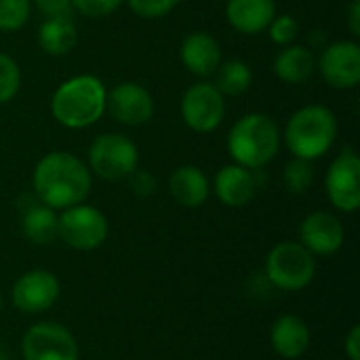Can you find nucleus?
<instances>
[{
  "label": "nucleus",
  "mask_w": 360,
  "mask_h": 360,
  "mask_svg": "<svg viewBox=\"0 0 360 360\" xmlns=\"http://www.w3.org/2000/svg\"><path fill=\"white\" fill-rule=\"evenodd\" d=\"M329 200L342 211H356L360 207V160L352 150L342 152L329 167L327 179Z\"/></svg>",
  "instance_id": "nucleus-10"
},
{
  "label": "nucleus",
  "mask_w": 360,
  "mask_h": 360,
  "mask_svg": "<svg viewBox=\"0 0 360 360\" xmlns=\"http://www.w3.org/2000/svg\"><path fill=\"white\" fill-rule=\"evenodd\" d=\"M34 194L51 209H68L91 192V173L86 165L68 152H51L34 169Z\"/></svg>",
  "instance_id": "nucleus-1"
},
{
  "label": "nucleus",
  "mask_w": 360,
  "mask_h": 360,
  "mask_svg": "<svg viewBox=\"0 0 360 360\" xmlns=\"http://www.w3.org/2000/svg\"><path fill=\"white\" fill-rule=\"evenodd\" d=\"M283 179H285V188H287L291 194H304L306 190H310V186H312V181H314L312 160L295 158V160L287 162Z\"/></svg>",
  "instance_id": "nucleus-24"
},
{
  "label": "nucleus",
  "mask_w": 360,
  "mask_h": 360,
  "mask_svg": "<svg viewBox=\"0 0 360 360\" xmlns=\"http://www.w3.org/2000/svg\"><path fill=\"white\" fill-rule=\"evenodd\" d=\"M78 32L72 21V15L49 17L38 30V42L49 55H65L76 46Z\"/></svg>",
  "instance_id": "nucleus-21"
},
{
  "label": "nucleus",
  "mask_w": 360,
  "mask_h": 360,
  "mask_svg": "<svg viewBox=\"0 0 360 360\" xmlns=\"http://www.w3.org/2000/svg\"><path fill=\"white\" fill-rule=\"evenodd\" d=\"M302 245L310 253L319 255H331L344 245V228L340 219L331 213L316 211L308 215L300 228Z\"/></svg>",
  "instance_id": "nucleus-14"
},
{
  "label": "nucleus",
  "mask_w": 360,
  "mask_h": 360,
  "mask_svg": "<svg viewBox=\"0 0 360 360\" xmlns=\"http://www.w3.org/2000/svg\"><path fill=\"white\" fill-rule=\"evenodd\" d=\"M23 360H78V344L74 335L57 323H38L21 344Z\"/></svg>",
  "instance_id": "nucleus-8"
},
{
  "label": "nucleus",
  "mask_w": 360,
  "mask_h": 360,
  "mask_svg": "<svg viewBox=\"0 0 360 360\" xmlns=\"http://www.w3.org/2000/svg\"><path fill=\"white\" fill-rule=\"evenodd\" d=\"M21 230L23 236L34 245H49L57 238V215L55 209L36 202L27 211L21 213Z\"/></svg>",
  "instance_id": "nucleus-22"
},
{
  "label": "nucleus",
  "mask_w": 360,
  "mask_h": 360,
  "mask_svg": "<svg viewBox=\"0 0 360 360\" xmlns=\"http://www.w3.org/2000/svg\"><path fill=\"white\" fill-rule=\"evenodd\" d=\"M135 15L143 19H158L175 8L179 0H127Z\"/></svg>",
  "instance_id": "nucleus-28"
},
{
  "label": "nucleus",
  "mask_w": 360,
  "mask_h": 360,
  "mask_svg": "<svg viewBox=\"0 0 360 360\" xmlns=\"http://www.w3.org/2000/svg\"><path fill=\"white\" fill-rule=\"evenodd\" d=\"M0 308H2V297H0Z\"/></svg>",
  "instance_id": "nucleus-35"
},
{
  "label": "nucleus",
  "mask_w": 360,
  "mask_h": 360,
  "mask_svg": "<svg viewBox=\"0 0 360 360\" xmlns=\"http://www.w3.org/2000/svg\"><path fill=\"white\" fill-rule=\"evenodd\" d=\"M274 13V0H228L226 4L230 25L243 34H259L272 23Z\"/></svg>",
  "instance_id": "nucleus-16"
},
{
  "label": "nucleus",
  "mask_w": 360,
  "mask_h": 360,
  "mask_svg": "<svg viewBox=\"0 0 360 360\" xmlns=\"http://www.w3.org/2000/svg\"><path fill=\"white\" fill-rule=\"evenodd\" d=\"M257 190L251 169L240 165L224 167L215 177V194L228 207H245Z\"/></svg>",
  "instance_id": "nucleus-17"
},
{
  "label": "nucleus",
  "mask_w": 360,
  "mask_h": 360,
  "mask_svg": "<svg viewBox=\"0 0 360 360\" xmlns=\"http://www.w3.org/2000/svg\"><path fill=\"white\" fill-rule=\"evenodd\" d=\"M268 27H270V38L276 44H291L300 34V23L291 15H281L272 19Z\"/></svg>",
  "instance_id": "nucleus-27"
},
{
  "label": "nucleus",
  "mask_w": 360,
  "mask_h": 360,
  "mask_svg": "<svg viewBox=\"0 0 360 360\" xmlns=\"http://www.w3.org/2000/svg\"><path fill=\"white\" fill-rule=\"evenodd\" d=\"M30 17V0H0V30L15 32Z\"/></svg>",
  "instance_id": "nucleus-25"
},
{
  "label": "nucleus",
  "mask_w": 360,
  "mask_h": 360,
  "mask_svg": "<svg viewBox=\"0 0 360 360\" xmlns=\"http://www.w3.org/2000/svg\"><path fill=\"white\" fill-rule=\"evenodd\" d=\"M105 108L112 118L127 127L143 124L154 114V101L150 93L137 82H120L105 97Z\"/></svg>",
  "instance_id": "nucleus-13"
},
{
  "label": "nucleus",
  "mask_w": 360,
  "mask_h": 360,
  "mask_svg": "<svg viewBox=\"0 0 360 360\" xmlns=\"http://www.w3.org/2000/svg\"><path fill=\"white\" fill-rule=\"evenodd\" d=\"M21 84L19 65L4 53H0V103L11 101Z\"/></svg>",
  "instance_id": "nucleus-26"
},
{
  "label": "nucleus",
  "mask_w": 360,
  "mask_h": 360,
  "mask_svg": "<svg viewBox=\"0 0 360 360\" xmlns=\"http://www.w3.org/2000/svg\"><path fill=\"white\" fill-rule=\"evenodd\" d=\"M314 257L300 243H281L276 245L266 259V274L272 285L285 291H297L310 285L314 278Z\"/></svg>",
  "instance_id": "nucleus-5"
},
{
  "label": "nucleus",
  "mask_w": 360,
  "mask_h": 360,
  "mask_svg": "<svg viewBox=\"0 0 360 360\" xmlns=\"http://www.w3.org/2000/svg\"><path fill=\"white\" fill-rule=\"evenodd\" d=\"M226 116L224 95L215 84H192L181 99V118L196 133H209L221 124Z\"/></svg>",
  "instance_id": "nucleus-9"
},
{
  "label": "nucleus",
  "mask_w": 360,
  "mask_h": 360,
  "mask_svg": "<svg viewBox=\"0 0 360 360\" xmlns=\"http://www.w3.org/2000/svg\"><path fill=\"white\" fill-rule=\"evenodd\" d=\"M281 131L278 124L266 114L243 116L228 135V150L236 165L247 169L266 167L278 152Z\"/></svg>",
  "instance_id": "nucleus-3"
},
{
  "label": "nucleus",
  "mask_w": 360,
  "mask_h": 360,
  "mask_svg": "<svg viewBox=\"0 0 360 360\" xmlns=\"http://www.w3.org/2000/svg\"><path fill=\"white\" fill-rule=\"evenodd\" d=\"M348 27L354 36H360V0H352L348 8Z\"/></svg>",
  "instance_id": "nucleus-33"
},
{
  "label": "nucleus",
  "mask_w": 360,
  "mask_h": 360,
  "mask_svg": "<svg viewBox=\"0 0 360 360\" xmlns=\"http://www.w3.org/2000/svg\"><path fill=\"white\" fill-rule=\"evenodd\" d=\"M270 342L276 354L285 359H297L310 346V329L300 316L285 314L274 323Z\"/></svg>",
  "instance_id": "nucleus-18"
},
{
  "label": "nucleus",
  "mask_w": 360,
  "mask_h": 360,
  "mask_svg": "<svg viewBox=\"0 0 360 360\" xmlns=\"http://www.w3.org/2000/svg\"><path fill=\"white\" fill-rule=\"evenodd\" d=\"M105 86L91 74L65 80L51 99L53 118L68 129H84L95 124L105 112Z\"/></svg>",
  "instance_id": "nucleus-2"
},
{
  "label": "nucleus",
  "mask_w": 360,
  "mask_h": 360,
  "mask_svg": "<svg viewBox=\"0 0 360 360\" xmlns=\"http://www.w3.org/2000/svg\"><path fill=\"white\" fill-rule=\"evenodd\" d=\"M38 11L49 17H65L72 13V0H34Z\"/></svg>",
  "instance_id": "nucleus-31"
},
{
  "label": "nucleus",
  "mask_w": 360,
  "mask_h": 360,
  "mask_svg": "<svg viewBox=\"0 0 360 360\" xmlns=\"http://www.w3.org/2000/svg\"><path fill=\"white\" fill-rule=\"evenodd\" d=\"M59 297V281L49 270H32L13 287V304L25 314L49 310Z\"/></svg>",
  "instance_id": "nucleus-12"
},
{
  "label": "nucleus",
  "mask_w": 360,
  "mask_h": 360,
  "mask_svg": "<svg viewBox=\"0 0 360 360\" xmlns=\"http://www.w3.org/2000/svg\"><path fill=\"white\" fill-rule=\"evenodd\" d=\"M169 190L171 196L175 198V202H179L181 207H200L207 196H209V181L205 177V173L198 167H179L173 171L171 179H169Z\"/></svg>",
  "instance_id": "nucleus-19"
},
{
  "label": "nucleus",
  "mask_w": 360,
  "mask_h": 360,
  "mask_svg": "<svg viewBox=\"0 0 360 360\" xmlns=\"http://www.w3.org/2000/svg\"><path fill=\"white\" fill-rule=\"evenodd\" d=\"M338 120L325 105H306L297 110L285 129V143L295 158L316 160L335 141Z\"/></svg>",
  "instance_id": "nucleus-4"
},
{
  "label": "nucleus",
  "mask_w": 360,
  "mask_h": 360,
  "mask_svg": "<svg viewBox=\"0 0 360 360\" xmlns=\"http://www.w3.org/2000/svg\"><path fill=\"white\" fill-rule=\"evenodd\" d=\"M0 360H6V359H4V354H2V352H0Z\"/></svg>",
  "instance_id": "nucleus-34"
},
{
  "label": "nucleus",
  "mask_w": 360,
  "mask_h": 360,
  "mask_svg": "<svg viewBox=\"0 0 360 360\" xmlns=\"http://www.w3.org/2000/svg\"><path fill=\"white\" fill-rule=\"evenodd\" d=\"M120 4L122 0H72V6L78 13H82L84 17H93V19L114 13Z\"/></svg>",
  "instance_id": "nucleus-29"
},
{
  "label": "nucleus",
  "mask_w": 360,
  "mask_h": 360,
  "mask_svg": "<svg viewBox=\"0 0 360 360\" xmlns=\"http://www.w3.org/2000/svg\"><path fill=\"white\" fill-rule=\"evenodd\" d=\"M57 236L72 249L91 251L105 240L108 219L95 207L74 205L57 217Z\"/></svg>",
  "instance_id": "nucleus-7"
},
{
  "label": "nucleus",
  "mask_w": 360,
  "mask_h": 360,
  "mask_svg": "<svg viewBox=\"0 0 360 360\" xmlns=\"http://www.w3.org/2000/svg\"><path fill=\"white\" fill-rule=\"evenodd\" d=\"M129 186H131L133 194L146 198V196H152V194H154V190H156V179L152 177V173L135 169V171L129 175Z\"/></svg>",
  "instance_id": "nucleus-30"
},
{
  "label": "nucleus",
  "mask_w": 360,
  "mask_h": 360,
  "mask_svg": "<svg viewBox=\"0 0 360 360\" xmlns=\"http://www.w3.org/2000/svg\"><path fill=\"white\" fill-rule=\"evenodd\" d=\"M316 70V61L310 49L302 46V44H293L287 46L285 51H281L274 59V72L281 80L289 82V84H302L306 82Z\"/></svg>",
  "instance_id": "nucleus-20"
},
{
  "label": "nucleus",
  "mask_w": 360,
  "mask_h": 360,
  "mask_svg": "<svg viewBox=\"0 0 360 360\" xmlns=\"http://www.w3.org/2000/svg\"><path fill=\"white\" fill-rule=\"evenodd\" d=\"M346 354L350 360H360V327L354 325L346 338Z\"/></svg>",
  "instance_id": "nucleus-32"
},
{
  "label": "nucleus",
  "mask_w": 360,
  "mask_h": 360,
  "mask_svg": "<svg viewBox=\"0 0 360 360\" xmlns=\"http://www.w3.org/2000/svg\"><path fill=\"white\" fill-rule=\"evenodd\" d=\"M181 61L196 76H211L221 63V49L207 32L190 34L181 44Z\"/></svg>",
  "instance_id": "nucleus-15"
},
{
  "label": "nucleus",
  "mask_w": 360,
  "mask_h": 360,
  "mask_svg": "<svg viewBox=\"0 0 360 360\" xmlns=\"http://www.w3.org/2000/svg\"><path fill=\"white\" fill-rule=\"evenodd\" d=\"M215 86L219 89L221 95H243L249 91L253 74L249 70V65L240 59H230L226 63H219V68L215 70Z\"/></svg>",
  "instance_id": "nucleus-23"
},
{
  "label": "nucleus",
  "mask_w": 360,
  "mask_h": 360,
  "mask_svg": "<svg viewBox=\"0 0 360 360\" xmlns=\"http://www.w3.org/2000/svg\"><path fill=\"white\" fill-rule=\"evenodd\" d=\"M137 148L120 133L99 135L89 150L91 169L108 181H120L137 169Z\"/></svg>",
  "instance_id": "nucleus-6"
},
{
  "label": "nucleus",
  "mask_w": 360,
  "mask_h": 360,
  "mask_svg": "<svg viewBox=\"0 0 360 360\" xmlns=\"http://www.w3.org/2000/svg\"><path fill=\"white\" fill-rule=\"evenodd\" d=\"M319 70L327 84L354 89L360 82V46L350 40L329 44L319 59Z\"/></svg>",
  "instance_id": "nucleus-11"
}]
</instances>
